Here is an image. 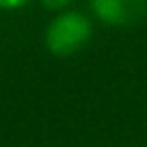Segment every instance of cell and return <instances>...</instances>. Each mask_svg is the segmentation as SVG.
I'll return each mask as SVG.
<instances>
[{"label":"cell","instance_id":"2","mask_svg":"<svg viewBox=\"0 0 147 147\" xmlns=\"http://www.w3.org/2000/svg\"><path fill=\"white\" fill-rule=\"evenodd\" d=\"M91 7L110 26H136L147 18V0H91Z\"/></svg>","mask_w":147,"mask_h":147},{"label":"cell","instance_id":"3","mask_svg":"<svg viewBox=\"0 0 147 147\" xmlns=\"http://www.w3.org/2000/svg\"><path fill=\"white\" fill-rule=\"evenodd\" d=\"M39 2H41L48 11H61L63 7L69 5V0H39Z\"/></svg>","mask_w":147,"mask_h":147},{"label":"cell","instance_id":"4","mask_svg":"<svg viewBox=\"0 0 147 147\" xmlns=\"http://www.w3.org/2000/svg\"><path fill=\"white\" fill-rule=\"evenodd\" d=\"M26 2L28 0H0V9H18Z\"/></svg>","mask_w":147,"mask_h":147},{"label":"cell","instance_id":"1","mask_svg":"<svg viewBox=\"0 0 147 147\" xmlns=\"http://www.w3.org/2000/svg\"><path fill=\"white\" fill-rule=\"evenodd\" d=\"M91 37V22L80 13H63L52 20L46 32V46L54 56L78 52Z\"/></svg>","mask_w":147,"mask_h":147}]
</instances>
